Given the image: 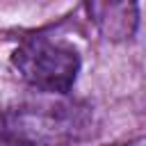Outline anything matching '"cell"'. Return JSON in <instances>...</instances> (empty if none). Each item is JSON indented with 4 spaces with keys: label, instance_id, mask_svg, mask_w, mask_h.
<instances>
[{
    "label": "cell",
    "instance_id": "obj_1",
    "mask_svg": "<svg viewBox=\"0 0 146 146\" xmlns=\"http://www.w3.org/2000/svg\"><path fill=\"white\" fill-rule=\"evenodd\" d=\"M84 128V112L73 103L21 105L0 119V135L14 146H68Z\"/></svg>",
    "mask_w": 146,
    "mask_h": 146
},
{
    "label": "cell",
    "instance_id": "obj_2",
    "mask_svg": "<svg viewBox=\"0 0 146 146\" xmlns=\"http://www.w3.org/2000/svg\"><path fill=\"white\" fill-rule=\"evenodd\" d=\"M11 66L30 87L46 94H66L75 84L80 55L62 41L30 36L11 52Z\"/></svg>",
    "mask_w": 146,
    "mask_h": 146
}]
</instances>
